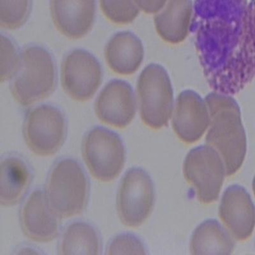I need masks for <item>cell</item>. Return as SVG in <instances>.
Segmentation results:
<instances>
[{
    "instance_id": "52a82bcc",
    "label": "cell",
    "mask_w": 255,
    "mask_h": 255,
    "mask_svg": "<svg viewBox=\"0 0 255 255\" xmlns=\"http://www.w3.org/2000/svg\"><path fill=\"white\" fill-rule=\"evenodd\" d=\"M67 131L65 115L52 105L36 107L25 116L22 133L27 146L35 155L56 154L65 143Z\"/></svg>"
},
{
    "instance_id": "d6986e66",
    "label": "cell",
    "mask_w": 255,
    "mask_h": 255,
    "mask_svg": "<svg viewBox=\"0 0 255 255\" xmlns=\"http://www.w3.org/2000/svg\"><path fill=\"white\" fill-rule=\"evenodd\" d=\"M233 239L217 220L208 219L196 228L191 236L193 255H231L235 247Z\"/></svg>"
},
{
    "instance_id": "8992f818",
    "label": "cell",
    "mask_w": 255,
    "mask_h": 255,
    "mask_svg": "<svg viewBox=\"0 0 255 255\" xmlns=\"http://www.w3.org/2000/svg\"><path fill=\"white\" fill-rule=\"evenodd\" d=\"M82 153L90 174L102 183H110L118 177L126 161L122 138L104 127L93 128L86 133Z\"/></svg>"
},
{
    "instance_id": "5b68a950",
    "label": "cell",
    "mask_w": 255,
    "mask_h": 255,
    "mask_svg": "<svg viewBox=\"0 0 255 255\" xmlns=\"http://www.w3.org/2000/svg\"><path fill=\"white\" fill-rule=\"evenodd\" d=\"M136 93L143 124L155 129L167 126L175 101L171 81L165 68L156 63L147 65L138 77Z\"/></svg>"
},
{
    "instance_id": "ffe728a7",
    "label": "cell",
    "mask_w": 255,
    "mask_h": 255,
    "mask_svg": "<svg viewBox=\"0 0 255 255\" xmlns=\"http://www.w3.org/2000/svg\"><path fill=\"white\" fill-rule=\"evenodd\" d=\"M101 250L100 234L90 223L75 222L64 232L60 248L61 255H99Z\"/></svg>"
},
{
    "instance_id": "d4e9b609",
    "label": "cell",
    "mask_w": 255,
    "mask_h": 255,
    "mask_svg": "<svg viewBox=\"0 0 255 255\" xmlns=\"http://www.w3.org/2000/svg\"><path fill=\"white\" fill-rule=\"evenodd\" d=\"M140 10L149 14H156L167 3V0H133Z\"/></svg>"
},
{
    "instance_id": "603a6c76",
    "label": "cell",
    "mask_w": 255,
    "mask_h": 255,
    "mask_svg": "<svg viewBox=\"0 0 255 255\" xmlns=\"http://www.w3.org/2000/svg\"><path fill=\"white\" fill-rule=\"evenodd\" d=\"M1 82L14 77L21 67L22 58L14 42L7 36H1Z\"/></svg>"
},
{
    "instance_id": "7a4b0ae2",
    "label": "cell",
    "mask_w": 255,
    "mask_h": 255,
    "mask_svg": "<svg viewBox=\"0 0 255 255\" xmlns=\"http://www.w3.org/2000/svg\"><path fill=\"white\" fill-rule=\"evenodd\" d=\"M205 100L210 116L206 142L219 152L230 176L242 167L247 151L241 109L231 95L213 92Z\"/></svg>"
},
{
    "instance_id": "9a60e30c",
    "label": "cell",
    "mask_w": 255,
    "mask_h": 255,
    "mask_svg": "<svg viewBox=\"0 0 255 255\" xmlns=\"http://www.w3.org/2000/svg\"><path fill=\"white\" fill-rule=\"evenodd\" d=\"M50 10L56 28L70 39L84 37L94 24L95 0H51Z\"/></svg>"
},
{
    "instance_id": "9c48e42d",
    "label": "cell",
    "mask_w": 255,
    "mask_h": 255,
    "mask_svg": "<svg viewBox=\"0 0 255 255\" xmlns=\"http://www.w3.org/2000/svg\"><path fill=\"white\" fill-rule=\"evenodd\" d=\"M154 188L151 176L142 168L128 170L121 181L117 211L125 226H140L151 215L154 204Z\"/></svg>"
},
{
    "instance_id": "6da1fadb",
    "label": "cell",
    "mask_w": 255,
    "mask_h": 255,
    "mask_svg": "<svg viewBox=\"0 0 255 255\" xmlns=\"http://www.w3.org/2000/svg\"><path fill=\"white\" fill-rule=\"evenodd\" d=\"M191 31L214 92L238 94L255 79V0H195Z\"/></svg>"
},
{
    "instance_id": "7402d4cb",
    "label": "cell",
    "mask_w": 255,
    "mask_h": 255,
    "mask_svg": "<svg viewBox=\"0 0 255 255\" xmlns=\"http://www.w3.org/2000/svg\"><path fill=\"white\" fill-rule=\"evenodd\" d=\"M100 4L107 19L118 24L131 23L140 10L133 0H100Z\"/></svg>"
},
{
    "instance_id": "3957f363",
    "label": "cell",
    "mask_w": 255,
    "mask_h": 255,
    "mask_svg": "<svg viewBox=\"0 0 255 255\" xmlns=\"http://www.w3.org/2000/svg\"><path fill=\"white\" fill-rule=\"evenodd\" d=\"M21 58V67L11 83L10 90L15 101L27 107L53 93L56 87V69L51 54L40 45L24 48Z\"/></svg>"
},
{
    "instance_id": "ac0fdd59",
    "label": "cell",
    "mask_w": 255,
    "mask_h": 255,
    "mask_svg": "<svg viewBox=\"0 0 255 255\" xmlns=\"http://www.w3.org/2000/svg\"><path fill=\"white\" fill-rule=\"evenodd\" d=\"M30 167L23 159L8 156L0 166V203L2 206L17 204L28 192L31 183Z\"/></svg>"
},
{
    "instance_id": "2e32d148",
    "label": "cell",
    "mask_w": 255,
    "mask_h": 255,
    "mask_svg": "<svg viewBox=\"0 0 255 255\" xmlns=\"http://www.w3.org/2000/svg\"><path fill=\"white\" fill-rule=\"evenodd\" d=\"M109 67L116 74L129 76L140 68L144 57L142 41L131 31H120L109 40L104 49Z\"/></svg>"
},
{
    "instance_id": "ba28073f",
    "label": "cell",
    "mask_w": 255,
    "mask_h": 255,
    "mask_svg": "<svg viewBox=\"0 0 255 255\" xmlns=\"http://www.w3.org/2000/svg\"><path fill=\"white\" fill-rule=\"evenodd\" d=\"M183 172L186 181L195 188L200 202L210 204L218 199L226 168L215 148L202 145L190 150L184 159Z\"/></svg>"
},
{
    "instance_id": "4fadbf2b",
    "label": "cell",
    "mask_w": 255,
    "mask_h": 255,
    "mask_svg": "<svg viewBox=\"0 0 255 255\" xmlns=\"http://www.w3.org/2000/svg\"><path fill=\"white\" fill-rule=\"evenodd\" d=\"M60 218L51 210L44 191L31 193L22 207L20 223L27 238L36 243L51 242L58 236Z\"/></svg>"
},
{
    "instance_id": "8fae6325",
    "label": "cell",
    "mask_w": 255,
    "mask_h": 255,
    "mask_svg": "<svg viewBox=\"0 0 255 255\" xmlns=\"http://www.w3.org/2000/svg\"><path fill=\"white\" fill-rule=\"evenodd\" d=\"M136 100L130 84L113 79L96 100L95 112L100 122L117 128L128 126L136 115Z\"/></svg>"
},
{
    "instance_id": "e0dca14e",
    "label": "cell",
    "mask_w": 255,
    "mask_h": 255,
    "mask_svg": "<svg viewBox=\"0 0 255 255\" xmlns=\"http://www.w3.org/2000/svg\"><path fill=\"white\" fill-rule=\"evenodd\" d=\"M193 15L191 0H167L154 16L157 33L166 42L179 44L186 39L191 31Z\"/></svg>"
},
{
    "instance_id": "cb8c5ba5",
    "label": "cell",
    "mask_w": 255,
    "mask_h": 255,
    "mask_svg": "<svg viewBox=\"0 0 255 255\" xmlns=\"http://www.w3.org/2000/svg\"><path fill=\"white\" fill-rule=\"evenodd\" d=\"M108 255H145L146 249L142 241L131 234L116 236L108 247Z\"/></svg>"
},
{
    "instance_id": "277c9868",
    "label": "cell",
    "mask_w": 255,
    "mask_h": 255,
    "mask_svg": "<svg viewBox=\"0 0 255 255\" xmlns=\"http://www.w3.org/2000/svg\"><path fill=\"white\" fill-rule=\"evenodd\" d=\"M45 194L51 210L60 218L83 213L88 203L89 183L78 161L72 158L57 161L48 176Z\"/></svg>"
},
{
    "instance_id": "7c38bea8",
    "label": "cell",
    "mask_w": 255,
    "mask_h": 255,
    "mask_svg": "<svg viewBox=\"0 0 255 255\" xmlns=\"http://www.w3.org/2000/svg\"><path fill=\"white\" fill-rule=\"evenodd\" d=\"M172 118L175 133L187 143L199 140L210 124L206 100L190 90L183 91L177 97Z\"/></svg>"
},
{
    "instance_id": "5bb4252c",
    "label": "cell",
    "mask_w": 255,
    "mask_h": 255,
    "mask_svg": "<svg viewBox=\"0 0 255 255\" xmlns=\"http://www.w3.org/2000/svg\"><path fill=\"white\" fill-rule=\"evenodd\" d=\"M219 216L237 240H246L252 236L255 227V206L243 186L234 184L226 189L221 200Z\"/></svg>"
},
{
    "instance_id": "30bf717a",
    "label": "cell",
    "mask_w": 255,
    "mask_h": 255,
    "mask_svg": "<svg viewBox=\"0 0 255 255\" xmlns=\"http://www.w3.org/2000/svg\"><path fill=\"white\" fill-rule=\"evenodd\" d=\"M103 72L99 61L91 52L77 49L63 58L61 82L64 92L75 101L92 99L101 85Z\"/></svg>"
},
{
    "instance_id": "484cf974",
    "label": "cell",
    "mask_w": 255,
    "mask_h": 255,
    "mask_svg": "<svg viewBox=\"0 0 255 255\" xmlns=\"http://www.w3.org/2000/svg\"><path fill=\"white\" fill-rule=\"evenodd\" d=\"M252 187H253V190H254V194L255 196V175L254 180H253Z\"/></svg>"
},
{
    "instance_id": "44dd1931",
    "label": "cell",
    "mask_w": 255,
    "mask_h": 255,
    "mask_svg": "<svg viewBox=\"0 0 255 255\" xmlns=\"http://www.w3.org/2000/svg\"><path fill=\"white\" fill-rule=\"evenodd\" d=\"M31 10V0H0V25L6 29L23 26Z\"/></svg>"
}]
</instances>
